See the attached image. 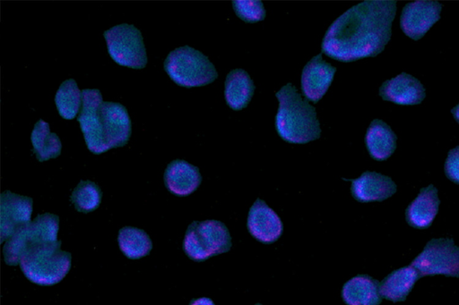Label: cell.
Here are the masks:
<instances>
[{"label":"cell","instance_id":"cell-3","mask_svg":"<svg viewBox=\"0 0 459 305\" xmlns=\"http://www.w3.org/2000/svg\"><path fill=\"white\" fill-rule=\"evenodd\" d=\"M275 97L279 102L274 126L281 140L291 144H306L321 136L316 111L290 82L286 83Z\"/></svg>","mask_w":459,"mask_h":305},{"label":"cell","instance_id":"cell-21","mask_svg":"<svg viewBox=\"0 0 459 305\" xmlns=\"http://www.w3.org/2000/svg\"><path fill=\"white\" fill-rule=\"evenodd\" d=\"M255 86L250 75L244 69L230 71L224 82V98L226 104L234 111L247 106L254 95Z\"/></svg>","mask_w":459,"mask_h":305},{"label":"cell","instance_id":"cell-30","mask_svg":"<svg viewBox=\"0 0 459 305\" xmlns=\"http://www.w3.org/2000/svg\"><path fill=\"white\" fill-rule=\"evenodd\" d=\"M255 305H263V304H261V303L257 302V303H255Z\"/></svg>","mask_w":459,"mask_h":305},{"label":"cell","instance_id":"cell-13","mask_svg":"<svg viewBox=\"0 0 459 305\" xmlns=\"http://www.w3.org/2000/svg\"><path fill=\"white\" fill-rule=\"evenodd\" d=\"M336 68L323 60L322 53L313 56L303 67L300 78L301 95L316 104L332 84Z\"/></svg>","mask_w":459,"mask_h":305},{"label":"cell","instance_id":"cell-25","mask_svg":"<svg viewBox=\"0 0 459 305\" xmlns=\"http://www.w3.org/2000/svg\"><path fill=\"white\" fill-rule=\"evenodd\" d=\"M101 199L102 191L100 186L90 180L80 181L70 196V201L81 213L96 210L101 203Z\"/></svg>","mask_w":459,"mask_h":305},{"label":"cell","instance_id":"cell-10","mask_svg":"<svg viewBox=\"0 0 459 305\" xmlns=\"http://www.w3.org/2000/svg\"><path fill=\"white\" fill-rule=\"evenodd\" d=\"M442 4L435 0H417L406 4L401 13L400 28L417 41L440 20Z\"/></svg>","mask_w":459,"mask_h":305},{"label":"cell","instance_id":"cell-18","mask_svg":"<svg viewBox=\"0 0 459 305\" xmlns=\"http://www.w3.org/2000/svg\"><path fill=\"white\" fill-rule=\"evenodd\" d=\"M379 283L368 275L359 274L344 283L342 299L346 305H380Z\"/></svg>","mask_w":459,"mask_h":305},{"label":"cell","instance_id":"cell-15","mask_svg":"<svg viewBox=\"0 0 459 305\" xmlns=\"http://www.w3.org/2000/svg\"><path fill=\"white\" fill-rule=\"evenodd\" d=\"M343 180L351 182V196L360 203L381 202L392 197L397 191L391 177L374 171H366L356 179Z\"/></svg>","mask_w":459,"mask_h":305},{"label":"cell","instance_id":"cell-26","mask_svg":"<svg viewBox=\"0 0 459 305\" xmlns=\"http://www.w3.org/2000/svg\"><path fill=\"white\" fill-rule=\"evenodd\" d=\"M235 14L247 23L264 21L266 11L261 0H234L231 2Z\"/></svg>","mask_w":459,"mask_h":305},{"label":"cell","instance_id":"cell-8","mask_svg":"<svg viewBox=\"0 0 459 305\" xmlns=\"http://www.w3.org/2000/svg\"><path fill=\"white\" fill-rule=\"evenodd\" d=\"M109 56L118 65L143 69L148 58L142 32L133 24L121 23L103 33Z\"/></svg>","mask_w":459,"mask_h":305},{"label":"cell","instance_id":"cell-9","mask_svg":"<svg viewBox=\"0 0 459 305\" xmlns=\"http://www.w3.org/2000/svg\"><path fill=\"white\" fill-rule=\"evenodd\" d=\"M411 265L421 277L442 275L459 278V246L452 238H433Z\"/></svg>","mask_w":459,"mask_h":305},{"label":"cell","instance_id":"cell-11","mask_svg":"<svg viewBox=\"0 0 459 305\" xmlns=\"http://www.w3.org/2000/svg\"><path fill=\"white\" fill-rule=\"evenodd\" d=\"M30 197L4 191L0 195V241L5 242L22 225L31 221Z\"/></svg>","mask_w":459,"mask_h":305},{"label":"cell","instance_id":"cell-17","mask_svg":"<svg viewBox=\"0 0 459 305\" xmlns=\"http://www.w3.org/2000/svg\"><path fill=\"white\" fill-rule=\"evenodd\" d=\"M439 204L437 189L433 184L421 188L405 209L407 224L416 229L429 228L438 212Z\"/></svg>","mask_w":459,"mask_h":305},{"label":"cell","instance_id":"cell-2","mask_svg":"<svg viewBox=\"0 0 459 305\" xmlns=\"http://www.w3.org/2000/svg\"><path fill=\"white\" fill-rule=\"evenodd\" d=\"M77 122L87 148L100 155L126 146L132 134V122L126 107L118 102L104 101L98 89H84Z\"/></svg>","mask_w":459,"mask_h":305},{"label":"cell","instance_id":"cell-7","mask_svg":"<svg viewBox=\"0 0 459 305\" xmlns=\"http://www.w3.org/2000/svg\"><path fill=\"white\" fill-rule=\"evenodd\" d=\"M58 231V216L51 213L38 215L4 242L3 255L5 264L17 266L22 254L31 247L57 241Z\"/></svg>","mask_w":459,"mask_h":305},{"label":"cell","instance_id":"cell-14","mask_svg":"<svg viewBox=\"0 0 459 305\" xmlns=\"http://www.w3.org/2000/svg\"><path fill=\"white\" fill-rule=\"evenodd\" d=\"M378 95L385 101L400 106H415L426 97V89L414 76L402 72L385 80L379 88Z\"/></svg>","mask_w":459,"mask_h":305},{"label":"cell","instance_id":"cell-5","mask_svg":"<svg viewBox=\"0 0 459 305\" xmlns=\"http://www.w3.org/2000/svg\"><path fill=\"white\" fill-rule=\"evenodd\" d=\"M163 69L172 81L185 88L203 87L218 78L208 56L187 45L170 51L163 62Z\"/></svg>","mask_w":459,"mask_h":305},{"label":"cell","instance_id":"cell-1","mask_svg":"<svg viewBox=\"0 0 459 305\" xmlns=\"http://www.w3.org/2000/svg\"><path fill=\"white\" fill-rule=\"evenodd\" d=\"M395 0H366L351 6L326 30L321 53L351 63L382 53L392 36Z\"/></svg>","mask_w":459,"mask_h":305},{"label":"cell","instance_id":"cell-12","mask_svg":"<svg viewBox=\"0 0 459 305\" xmlns=\"http://www.w3.org/2000/svg\"><path fill=\"white\" fill-rule=\"evenodd\" d=\"M247 229L257 241L272 244L281 236L283 224L278 214L264 200L257 198L249 208Z\"/></svg>","mask_w":459,"mask_h":305},{"label":"cell","instance_id":"cell-23","mask_svg":"<svg viewBox=\"0 0 459 305\" xmlns=\"http://www.w3.org/2000/svg\"><path fill=\"white\" fill-rule=\"evenodd\" d=\"M117 242L121 252L129 259H139L150 254L152 241L143 229L124 226L118 231Z\"/></svg>","mask_w":459,"mask_h":305},{"label":"cell","instance_id":"cell-4","mask_svg":"<svg viewBox=\"0 0 459 305\" xmlns=\"http://www.w3.org/2000/svg\"><path fill=\"white\" fill-rule=\"evenodd\" d=\"M72 255L61 250V241L39 244L29 249L19 266L26 278L41 286L61 282L71 268Z\"/></svg>","mask_w":459,"mask_h":305},{"label":"cell","instance_id":"cell-29","mask_svg":"<svg viewBox=\"0 0 459 305\" xmlns=\"http://www.w3.org/2000/svg\"><path fill=\"white\" fill-rule=\"evenodd\" d=\"M451 114L457 123H459V103L451 109Z\"/></svg>","mask_w":459,"mask_h":305},{"label":"cell","instance_id":"cell-20","mask_svg":"<svg viewBox=\"0 0 459 305\" xmlns=\"http://www.w3.org/2000/svg\"><path fill=\"white\" fill-rule=\"evenodd\" d=\"M420 278V273L411 265L395 269L379 283L380 294L393 302L404 301Z\"/></svg>","mask_w":459,"mask_h":305},{"label":"cell","instance_id":"cell-28","mask_svg":"<svg viewBox=\"0 0 459 305\" xmlns=\"http://www.w3.org/2000/svg\"><path fill=\"white\" fill-rule=\"evenodd\" d=\"M189 305H215L213 301L208 297L192 299Z\"/></svg>","mask_w":459,"mask_h":305},{"label":"cell","instance_id":"cell-27","mask_svg":"<svg viewBox=\"0 0 459 305\" xmlns=\"http://www.w3.org/2000/svg\"><path fill=\"white\" fill-rule=\"evenodd\" d=\"M444 172L447 179L459 184V146L450 149L444 165Z\"/></svg>","mask_w":459,"mask_h":305},{"label":"cell","instance_id":"cell-22","mask_svg":"<svg viewBox=\"0 0 459 305\" xmlns=\"http://www.w3.org/2000/svg\"><path fill=\"white\" fill-rule=\"evenodd\" d=\"M33 153L39 162L56 158L61 155L62 143L56 133L51 132L49 123L39 119L30 134Z\"/></svg>","mask_w":459,"mask_h":305},{"label":"cell","instance_id":"cell-19","mask_svg":"<svg viewBox=\"0 0 459 305\" xmlns=\"http://www.w3.org/2000/svg\"><path fill=\"white\" fill-rule=\"evenodd\" d=\"M397 136L391 127L381 119L371 121L365 134V145L371 158L385 161L396 149Z\"/></svg>","mask_w":459,"mask_h":305},{"label":"cell","instance_id":"cell-6","mask_svg":"<svg viewBox=\"0 0 459 305\" xmlns=\"http://www.w3.org/2000/svg\"><path fill=\"white\" fill-rule=\"evenodd\" d=\"M232 247L230 231L219 220L193 221L186 228L182 249L193 261L203 262L208 258L229 252Z\"/></svg>","mask_w":459,"mask_h":305},{"label":"cell","instance_id":"cell-16","mask_svg":"<svg viewBox=\"0 0 459 305\" xmlns=\"http://www.w3.org/2000/svg\"><path fill=\"white\" fill-rule=\"evenodd\" d=\"M163 181L166 189L171 194L186 197L200 186L202 175L197 166L183 159H175L167 165Z\"/></svg>","mask_w":459,"mask_h":305},{"label":"cell","instance_id":"cell-24","mask_svg":"<svg viewBox=\"0 0 459 305\" xmlns=\"http://www.w3.org/2000/svg\"><path fill=\"white\" fill-rule=\"evenodd\" d=\"M55 104L59 115L65 120L78 116L82 104V91L74 79L64 80L55 96Z\"/></svg>","mask_w":459,"mask_h":305}]
</instances>
